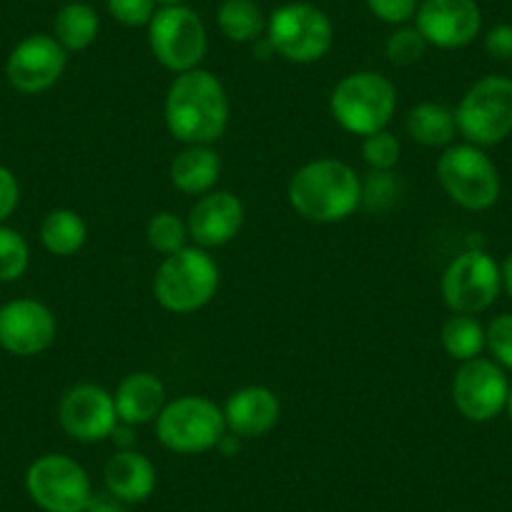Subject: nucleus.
<instances>
[{"label": "nucleus", "mask_w": 512, "mask_h": 512, "mask_svg": "<svg viewBox=\"0 0 512 512\" xmlns=\"http://www.w3.org/2000/svg\"><path fill=\"white\" fill-rule=\"evenodd\" d=\"M58 422L71 440L93 445L111 437L116 427V402L113 395L98 384H73L58 402Z\"/></svg>", "instance_id": "13"}, {"label": "nucleus", "mask_w": 512, "mask_h": 512, "mask_svg": "<svg viewBox=\"0 0 512 512\" xmlns=\"http://www.w3.org/2000/svg\"><path fill=\"white\" fill-rule=\"evenodd\" d=\"M18 201H21V186H18V179L13 176L11 169L0 166V224L18 209Z\"/></svg>", "instance_id": "35"}, {"label": "nucleus", "mask_w": 512, "mask_h": 512, "mask_svg": "<svg viewBox=\"0 0 512 512\" xmlns=\"http://www.w3.org/2000/svg\"><path fill=\"white\" fill-rule=\"evenodd\" d=\"M405 131L415 144L425 149H447L460 134L455 111L435 101H422L412 106L405 118Z\"/></svg>", "instance_id": "22"}, {"label": "nucleus", "mask_w": 512, "mask_h": 512, "mask_svg": "<svg viewBox=\"0 0 512 512\" xmlns=\"http://www.w3.org/2000/svg\"><path fill=\"white\" fill-rule=\"evenodd\" d=\"M367 8L379 21L390 26H405L410 18L417 16L420 0H367Z\"/></svg>", "instance_id": "34"}, {"label": "nucleus", "mask_w": 512, "mask_h": 512, "mask_svg": "<svg viewBox=\"0 0 512 512\" xmlns=\"http://www.w3.org/2000/svg\"><path fill=\"white\" fill-rule=\"evenodd\" d=\"M500 272H502V287L507 289V294H510V299H512V254L507 256L505 264L500 267Z\"/></svg>", "instance_id": "40"}, {"label": "nucleus", "mask_w": 512, "mask_h": 512, "mask_svg": "<svg viewBox=\"0 0 512 512\" xmlns=\"http://www.w3.org/2000/svg\"><path fill=\"white\" fill-rule=\"evenodd\" d=\"M156 3H159L161 8H166V6H184V0H156Z\"/></svg>", "instance_id": "41"}, {"label": "nucleus", "mask_w": 512, "mask_h": 512, "mask_svg": "<svg viewBox=\"0 0 512 512\" xmlns=\"http://www.w3.org/2000/svg\"><path fill=\"white\" fill-rule=\"evenodd\" d=\"M58 324L38 299H13L0 307V347L16 357H36L56 342Z\"/></svg>", "instance_id": "15"}, {"label": "nucleus", "mask_w": 512, "mask_h": 512, "mask_svg": "<svg viewBox=\"0 0 512 512\" xmlns=\"http://www.w3.org/2000/svg\"><path fill=\"white\" fill-rule=\"evenodd\" d=\"M287 199L302 219L337 224L362 206V176L339 159H314L294 171Z\"/></svg>", "instance_id": "2"}, {"label": "nucleus", "mask_w": 512, "mask_h": 512, "mask_svg": "<svg viewBox=\"0 0 512 512\" xmlns=\"http://www.w3.org/2000/svg\"><path fill=\"white\" fill-rule=\"evenodd\" d=\"M216 23L219 31L234 43H254L267 31V21L254 0H224Z\"/></svg>", "instance_id": "26"}, {"label": "nucleus", "mask_w": 512, "mask_h": 512, "mask_svg": "<svg viewBox=\"0 0 512 512\" xmlns=\"http://www.w3.org/2000/svg\"><path fill=\"white\" fill-rule=\"evenodd\" d=\"M171 184L186 196H204L216 189L221 176V156L211 146H186L171 161Z\"/></svg>", "instance_id": "21"}, {"label": "nucleus", "mask_w": 512, "mask_h": 512, "mask_svg": "<svg viewBox=\"0 0 512 512\" xmlns=\"http://www.w3.org/2000/svg\"><path fill=\"white\" fill-rule=\"evenodd\" d=\"M221 410H224L226 432L241 437V440H256V437L269 435L282 417L279 397L264 384H249V387L236 390Z\"/></svg>", "instance_id": "18"}, {"label": "nucleus", "mask_w": 512, "mask_h": 512, "mask_svg": "<svg viewBox=\"0 0 512 512\" xmlns=\"http://www.w3.org/2000/svg\"><path fill=\"white\" fill-rule=\"evenodd\" d=\"M98 13L86 3H68L58 11L56 23H53V38L61 43L66 51H86L98 36Z\"/></svg>", "instance_id": "24"}, {"label": "nucleus", "mask_w": 512, "mask_h": 512, "mask_svg": "<svg viewBox=\"0 0 512 512\" xmlns=\"http://www.w3.org/2000/svg\"><path fill=\"white\" fill-rule=\"evenodd\" d=\"M146 28H149V46L154 58L176 76L199 68L209 51L204 23L186 6L159 8Z\"/></svg>", "instance_id": "9"}, {"label": "nucleus", "mask_w": 512, "mask_h": 512, "mask_svg": "<svg viewBox=\"0 0 512 512\" xmlns=\"http://www.w3.org/2000/svg\"><path fill=\"white\" fill-rule=\"evenodd\" d=\"M457 131L480 149L497 146L512 134V78L485 76L467 88L455 108Z\"/></svg>", "instance_id": "6"}, {"label": "nucleus", "mask_w": 512, "mask_h": 512, "mask_svg": "<svg viewBox=\"0 0 512 512\" xmlns=\"http://www.w3.org/2000/svg\"><path fill=\"white\" fill-rule=\"evenodd\" d=\"M502 289V272L487 251L467 249L442 272L440 292L455 314H480L495 304Z\"/></svg>", "instance_id": "11"}, {"label": "nucleus", "mask_w": 512, "mask_h": 512, "mask_svg": "<svg viewBox=\"0 0 512 512\" xmlns=\"http://www.w3.org/2000/svg\"><path fill=\"white\" fill-rule=\"evenodd\" d=\"M239 447H241V437H236V435H231V432H226V435L221 437L219 445H216V450H219L221 455L231 457V455H236V452H239Z\"/></svg>", "instance_id": "39"}, {"label": "nucleus", "mask_w": 512, "mask_h": 512, "mask_svg": "<svg viewBox=\"0 0 512 512\" xmlns=\"http://www.w3.org/2000/svg\"><path fill=\"white\" fill-rule=\"evenodd\" d=\"M229 113L224 83L204 68L179 73L166 91V128L186 146H214L229 128Z\"/></svg>", "instance_id": "1"}, {"label": "nucleus", "mask_w": 512, "mask_h": 512, "mask_svg": "<svg viewBox=\"0 0 512 512\" xmlns=\"http://www.w3.org/2000/svg\"><path fill=\"white\" fill-rule=\"evenodd\" d=\"M26 490L43 512H86L93 485L81 462L68 455H43L28 467Z\"/></svg>", "instance_id": "10"}, {"label": "nucleus", "mask_w": 512, "mask_h": 512, "mask_svg": "<svg viewBox=\"0 0 512 512\" xmlns=\"http://www.w3.org/2000/svg\"><path fill=\"white\" fill-rule=\"evenodd\" d=\"M146 241L154 251L159 254L171 256L176 251H181L184 246H189V226L186 219H181L174 211H156L154 216L146 224Z\"/></svg>", "instance_id": "27"}, {"label": "nucleus", "mask_w": 512, "mask_h": 512, "mask_svg": "<svg viewBox=\"0 0 512 512\" xmlns=\"http://www.w3.org/2000/svg\"><path fill=\"white\" fill-rule=\"evenodd\" d=\"M510 382L495 359L475 357L462 362L452 379V402L470 422H490L507 407Z\"/></svg>", "instance_id": "12"}, {"label": "nucleus", "mask_w": 512, "mask_h": 512, "mask_svg": "<svg viewBox=\"0 0 512 512\" xmlns=\"http://www.w3.org/2000/svg\"><path fill=\"white\" fill-rule=\"evenodd\" d=\"M106 492L126 505H139L149 500L156 490V467L144 452L116 450L103 467Z\"/></svg>", "instance_id": "19"}, {"label": "nucleus", "mask_w": 512, "mask_h": 512, "mask_svg": "<svg viewBox=\"0 0 512 512\" xmlns=\"http://www.w3.org/2000/svg\"><path fill=\"white\" fill-rule=\"evenodd\" d=\"M244 219L246 211L239 196L231 191L214 189L199 196L196 204L191 206L189 216H186L189 239L194 241V246H201L206 251L219 249L239 236Z\"/></svg>", "instance_id": "17"}, {"label": "nucleus", "mask_w": 512, "mask_h": 512, "mask_svg": "<svg viewBox=\"0 0 512 512\" xmlns=\"http://www.w3.org/2000/svg\"><path fill=\"white\" fill-rule=\"evenodd\" d=\"M116 415L126 425H149L159 420L166 407V387L156 374L151 372H131L121 379L116 387Z\"/></svg>", "instance_id": "20"}, {"label": "nucleus", "mask_w": 512, "mask_h": 512, "mask_svg": "<svg viewBox=\"0 0 512 512\" xmlns=\"http://www.w3.org/2000/svg\"><path fill=\"white\" fill-rule=\"evenodd\" d=\"M427 51V41L417 28H397L387 38V58L395 66H415Z\"/></svg>", "instance_id": "30"}, {"label": "nucleus", "mask_w": 512, "mask_h": 512, "mask_svg": "<svg viewBox=\"0 0 512 512\" xmlns=\"http://www.w3.org/2000/svg\"><path fill=\"white\" fill-rule=\"evenodd\" d=\"M267 38L284 61L317 63L332 51L334 28L327 13L309 3H289L277 8L267 21Z\"/></svg>", "instance_id": "8"}, {"label": "nucleus", "mask_w": 512, "mask_h": 512, "mask_svg": "<svg viewBox=\"0 0 512 512\" xmlns=\"http://www.w3.org/2000/svg\"><path fill=\"white\" fill-rule=\"evenodd\" d=\"M400 196V181L392 171H372L367 181H362V204L369 209H390Z\"/></svg>", "instance_id": "31"}, {"label": "nucleus", "mask_w": 512, "mask_h": 512, "mask_svg": "<svg viewBox=\"0 0 512 512\" xmlns=\"http://www.w3.org/2000/svg\"><path fill=\"white\" fill-rule=\"evenodd\" d=\"M507 415H510V420H512V384H510V395H507Z\"/></svg>", "instance_id": "42"}, {"label": "nucleus", "mask_w": 512, "mask_h": 512, "mask_svg": "<svg viewBox=\"0 0 512 512\" xmlns=\"http://www.w3.org/2000/svg\"><path fill=\"white\" fill-rule=\"evenodd\" d=\"M108 13L126 28L149 26L156 16V0H106Z\"/></svg>", "instance_id": "33"}, {"label": "nucleus", "mask_w": 512, "mask_h": 512, "mask_svg": "<svg viewBox=\"0 0 512 512\" xmlns=\"http://www.w3.org/2000/svg\"><path fill=\"white\" fill-rule=\"evenodd\" d=\"M485 347L502 369H512V314H500L485 329Z\"/></svg>", "instance_id": "32"}, {"label": "nucleus", "mask_w": 512, "mask_h": 512, "mask_svg": "<svg viewBox=\"0 0 512 512\" xmlns=\"http://www.w3.org/2000/svg\"><path fill=\"white\" fill-rule=\"evenodd\" d=\"M88 226L73 209H53L41 221V241L53 256H73L83 249Z\"/></svg>", "instance_id": "23"}, {"label": "nucleus", "mask_w": 512, "mask_h": 512, "mask_svg": "<svg viewBox=\"0 0 512 512\" xmlns=\"http://www.w3.org/2000/svg\"><path fill=\"white\" fill-rule=\"evenodd\" d=\"M400 154V139L387 128L362 139V156L372 171H392L400 164Z\"/></svg>", "instance_id": "29"}, {"label": "nucleus", "mask_w": 512, "mask_h": 512, "mask_svg": "<svg viewBox=\"0 0 512 512\" xmlns=\"http://www.w3.org/2000/svg\"><path fill=\"white\" fill-rule=\"evenodd\" d=\"M86 512H128V505L113 497L111 492H93Z\"/></svg>", "instance_id": "37"}, {"label": "nucleus", "mask_w": 512, "mask_h": 512, "mask_svg": "<svg viewBox=\"0 0 512 512\" xmlns=\"http://www.w3.org/2000/svg\"><path fill=\"white\" fill-rule=\"evenodd\" d=\"M31 264V249L21 231L0 224V282H16Z\"/></svg>", "instance_id": "28"}, {"label": "nucleus", "mask_w": 512, "mask_h": 512, "mask_svg": "<svg viewBox=\"0 0 512 512\" xmlns=\"http://www.w3.org/2000/svg\"><path fill=\"white\" fill-rule=\"evenodd\" d=\"M108 440H113V445H116L118 450H134V445H136V427L134 425H126V422L118 420Z\"/></svg>", "instance_id": "38"}, {"label": "nucleus", "mask_w": 512, "mask_h": 512, "mask_svg": "<svg viewBox=\"0 0 512 512\" xmlns=\"http://www.w3.org/2000/svg\"><path fill=\"white\" fill-rule=\"evenodd\" d=\"M485 48L497 61H512V26L500 23L485 36Z\"/></svg>", "instance_id": "36"}, {"label": "nucleus", "mask_w": 512, "mask_h": 512, "mask_svg": "<svg viewBox=\"0 0 512 512\" xmlns=\"http://www.w3.org/2000/svg\"><path fill=\"white\" fill-rule=\"evenodd\" d=\"M219 292V267L201 246H184L164 256L154 277V297L166 312L191 314L204 309Z\"/></svg>", "instance_id": "4"}, {"label": "nucleus", "mask_w": 512, "mask_h": 512, "mask_svg": "<svg viewBox=\"0 0 512 512\" xmlns=\"http://www.w3.org/2000/svg\"><path fill=\"white\" fill-rule=\"evenodd\" d=\"M440 342L447 357L460 364L470 362V359L480 357L485 349V327L472 314H455L442 324Z\"/></svg>", "instance_id": "25"}, {"label": "nucleus", "mask_w": 512, "mask_h": 512, "mask_svg": "<svg viewBox=\"0 0 512 512\" xmlns=\"http://www.w3.org/2000/svg\"><path fill=\"white\" fill-rule=\"evenodd\" d=\"M417 31L427 46L455 48L470 46L482 28V13L475 0H425L417 8Z\"/></svg>", "instance_id": "16"}, {"label": "nucleus", "mask_w": 512, "mask_h": 512, "mask_svg": "<svg viewBox=\"0 0 512 512\" xmlns=\"http://www.w3.org/2000/svg\"><path fill=\"white\" fill-rule=\"evenodd\" d=\"M437 181L457 206L485 211L500 199V174L490 156L475 144H452L437 161Z\"/></svg>", "instance_id": "7"}, {"label": "nucleus", "mask_w": 512, "mask_h": 512, "mask_svg": "<svg viewBox=\"0 0 512 512\" xmlns=\"http://www.w3.org/2000/svg\"><path fill=\"white\" fill-rule=\"evenodd\" d=\"M226 435L224 410L209 397L184 395L166 402L156 420V437L161 445L179 455H199L216 450Z\"/></svg>", "instance_id": "5"}, {"label": "nucleus", "mask_w": 512, "mask_h": 512, "mask_svg": "<svg viewBox=\"0 0 512 512\" xmlns=\"http://www.w3.org/2000/svg\"><path fill=\"white\" fill-rule=\"evenodd\" d=\"M334 121L352 136H372L390 126L397 113V88L377 71L344 76L329 96Z\"/></svg>", "instance_id": "3"}, {"label": "nucleus", "mask_w": 512, "mask_h": 512, "mask_svg": "<svg viewBox=\"0 0 512 512\" xmlns=\"http://www.w3.org/2000/svg\"><path fill=\"white\" fill-rule=\"evenodd\" d=\"M68 66V51L46 33H36L18 43L6 63V76L16 91L26 96L48 91L61 81Z\"/></svg>", "instance_id": "14"}]
</instances>
